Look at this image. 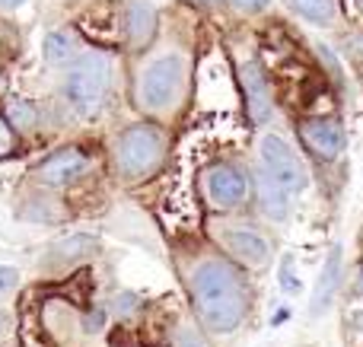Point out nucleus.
Listing matches in <instances>:
<instances>
[{
    "label": "nucleus",
    "mask_w": 363,
    "mask_h": 347,
    "mask_svg": "<svg viewBox=\"0 0 363 347\" xmlns=\"http://www.w3.org/2000/svg\"><path fill=\"white\" fill-rule=\"evenodd\" d=\"M191 293L194 306H198L201 319L211 331L226 335L242 322L245 309H249V293L239 278V271L230 261H204L194 268L191 274Z\"/></svg>",
    "instance_id": "nucleus-1"
},
{
    "label": "nucleus",
    "mask_w": 363,
    "mask_h": 347,
    "mask_svg": "<svg viewBox=\"0 0 363 347\" xmlns=\"http://www.w3.org/2000/svg\"><path fill=\"white\" fill-rule=\"evenodd\" d=\"M108 89V57L86 51L77 55L74 67H70L67 80H64V99L74 106V112L93 115L99 108V102L106 99Z\"/></svg>",
    "instance_id": "nucleus-2"
},
{
    "label": "nucleus",
    "mask_w": 363,
    "mask_h": 347,
    "mask_svg": "<svg viewBox=\"0 0 363 347\" xmlns=\"http://www.w3.org/2000/svg\"><path fill=\"white\" fill-rule=\"evenodd\" d=\"M163 157V131L157 125H131L118 140V169L128 178H140L157 169Z\"/></svg>",
    "instance_id": "nucleus-3"
},
{
    "label": "nucleus",
    "mask_w": 363,
    "mask_h": 347,
    "mask_svg": "<svg viewBox=\"0 0 363 347\" xmlns=\"http://www.w3.org/2000/svg\"><path fill=\"white\" fill-rule=\"evenodd\" d=\"M182 80H185V61L179 55H163L140 74V106L150 112H163L176 102Z\"/></svg>",
    "instance_id": "nucleus-4"
},
{
    "label": "nucleus",
    "mask_w": 363,
    "mask_h": 347,
    "mask_svg": "<svg viewBox=\"0 0 363 347\" xmlns=\"http://www.w3.org/2000/svg\"><path fill=\"white\" fill-rule=\"evenodd\" d=\"M262 169L281 185L287 195H300L306 188V176L303 166L296 159V153L287 147V140H281L277 134H268L262 140Z\"/></svg>",
    "instance_id": "nucleus-5"
},
{
    "label": "nucleus",
    "mask_w": 363,
    "mask_h": 347,
    "mask_svg": "<svg viewBox=\"0 0 363 347\" xmlns=\"http://www.w3.org/2000/svg\"><path fill=\"white\" fill-rule=\"evenodd\" d=\"M86 166H89L86 153L77 150V147H64V150H55L42 166H38L35 176H38V182L51 185V188H61V185L77 182V178L86 172Z\"/></svg>",
    "instance_id": "nucleus-6"
},
{
    "label": "nucleus",
    "mask_w": 363,
    "mask_h": 347,
    "mask_svg": "<svg viewBox=\"0 0 363 347\" xmlns=\"http://www.w3.org/2000/svg\"><path fill=\"white\" fill-rule=\"evenodd\" d=\"M245 191H249V182H245V176L236 166L220 163L207 172V195H211V201L217 204V207H223V210L236 207L245 198Z\"/></svg>",
    "instance_id": "nucleus-7"
},
{
    "label": "nucleus",
    "mask_w": 363,
    "mask_h": 347,
    "mask_svg": "<svg viewBox=\"0 0 363 347\" xmlns=\"http://www.w3.org/2000/svg\"><path fill=\"white\" fill-rule=\"evenodd\" d=\"M300 131H303V140H306L309 150L325 159H335L345 150V131L328 118H306Z\"/></svg>",
    "instance_id": "nucleus-8"
},
{
    "label": "nucleus",
    "mask_w": 363,
    "mask_h": 347,
    "mask_svg": "<svg viewBox=\"0 0 363 347\" xmlns=\"http://www.w3.org/2000/svg\"><path fill=\"white\" fill-rule=\"evenodd\" d=\"M242 86H245V99H249V118L252 121H268L271 115V96H268V80H264L262 67L255 61H249L242 67Z\"/></svg>",
    "instance_id": "nucleus-9"
},
{
    "label": "nucleus",
    "mask_w": 363,
    "mask_h": 347,
    "mask_svg": "<svg viewBox=\"0 0 363 347\" xmlns=\"http://www.w3.org/2000/svg\"><path fill=\"white\" fill-rule=\"evenodd\" d=\"M157 35V10L147 0H134L128 6V38L134 48H147Z\"/></svg>",
    "instance_id": "nucleus-10"
},
{
    "label": "nucleus",
    "mask_w": 363,
    "mask_h": 347,
    "mask_svg": "<svg viewBox=\"0 0 363 347\" xmlns=\"http://www.w3.org/2000/svg\"><path fill=\"white\" fill-rule=\"evenodd\" d=\"M226 246L245 265H264L268 261V242L252 229H226Z\"/></svg>",
    "instance_id": "nucleus-11"
},
{
    "label": "nucleus",
    "mask_w": 363,
    "mask_h": 347,
    "mask_svg": "<svg viewBox=\"0 0 363 347\" xmlns=\"http://www.w3.org/2000/svg\"><path fill=\"white\" fill-rule=\"evenodd\" d=\"M338 278H341V246H335L332 252H328L325 268H322V274H319V287H315V293H313V312L315 316L332 303L335 287H338Z\"/></svg>",
    "instance_id": "nucleus-12"
},
{
    "label": "nucleus",
    "mask_w": 363,
    "mask_h": 347,
    "mask_svg": "<svg viewBox=\"0 0 363 347\" xmlns=\"http://www.w3.org/2000/svg\"><path fill=\"white\" fill-rule=\"evenodd\" d=\"M258 201H262V210L271 217V220H284L287 217V191L268 176V172H258Z\"/></svg>",
    "instance_id": "nucleus-13"
},
{
    "label": "nucleus",
    "mask_w": 363,
    "mask_h": 347,
    "mask_svg": "<svg viewBox=\"0 0 363 347\" xmlns=\"http://www.w3.org/2000/svg\"><path fill=\"white\" fill-rule=\"evenodd\" d=\"M45 57L48 64H70L77 61V42L70 32H48L45 35Z\"/></svg>",
    "instance_id": "nucleus-14"
},
{
    "label": "nucleus",
    "mask_w": 363,
    "mask_h": 347,
    "mask_svg": "<svg viewBox=\"0 0 363 347\" xmlns=\"http://www.w3.org/2000/svg\"><path fill=\"white\" fill-rule=\"evenodd\" d=\"M290 6H294L300 16L313 19V23H332L335 19V0H287Z\"/></svg>",
    "instance_id": "nucleus-15"
},
{
    "label": "nucleus",
    "mask_w": 363,
    "mask_h": 347,
    "mask_svg": "<svg viewBox=\"0 0 363 347\" xmlns=\"http://www.w3.org/2000/svg\"><path fill=\"white\" fill-rule=\"evenodd\" d=\"M13 150H16V131H13V125L0 115V159L10 157Z\"/></svg>",
    "instance_id": "nucleus-16"
},
{
    "label": "nucleus",
    "mask_w": 363,
    "mask_h": 347,
    "mask_svg": "<svg viewBox=\"0 0 363 347\" xmlns=\"http://www.w3.org/2000/svg\"><path fill=\"white\" fill-rule=\"evenodd\" d=\"M16 280H19V271H16V268H0V293L10 290Z\"/></svg>",
    "instance_id": "nucleus-17"
},
{
    "label": "nucleus",
    "mask_w": 363,
    "mask_h": 347,
    "mask_svg": "<svg viewBox=\"0 0 363 347\" xmlns=\"http://www.w3.org/2000/svg\"><path fill=\"white\" fill-rule=\"evenodd\" d=\"M233 4H236V10H242V13H258L268 6V0H233Z\"/></svg>",
    "instance_id": "nucleus-18"
},
{
    "label": "nucleus",
    "mask_w": 363,
    "mask_h": 347,
    "mask_svg": "<svg viewBox=\"0 0 363 347\" xmlns=\"http://www.w3.org/2000/svg\"><path fill=\"white\" fill-rule=\"evenodd\" d=\"M176 347H204V344H201L198 335H191V331H182V335L176 338Z\"/></svg>",
    "instance_id": "nucleus-19"
},
{
    "label": "nucleus",
    "mask_w": 363,
    "mask_h": 347,
    "mask_svg": "<svg viewBox=\"0 0 363 347\" xmlns=\"http://www.w3.org/2000/svg\"><path fill=\"white\" fill-rule=\"evenodd\" d=\"M281 278H284V290H296V280L290 278V255L284 258V268H281Z\"/></svg>",
    "instance_id": "nucleus-20"
},
{
    "label": "nucleus",
    "mask_w": 363,
    "mask_h": 347,
    "mask_svg": "<svg viewBox=\"0 0 363 347\" xmlns=\"http://www.w3.org/2000/svg\"><path fill=\"white\" fill-rule=\"evenodd\" d=\"M26 0H0V10H16V6H23Z\"/></svg>",
    "instance_id": "nucleus-21"
},
{
    "label": "nucleus",
    "mask_w": 363,
    "mask_h": 347,
    "mask_svg": "<svg viewBox=\"0 0 363 347\" xmlns=\"http://www.w3.org/2000/svg\"><path fill=\"white\" fill-rule=\"evenodd\" d=\"M351 325H354V329H357V331H360V335H363V309H360V312H354Z\"/></svg>",
    "instance_id": "nucleus-22"
},
{
    "label": "nucleus",
    "mask_w": 363,
    "mask_h": 347,
    "mask_svg": "<svg viewBox=\"0 0 363 347\" xmlns=\"http://www.w3.org/2000/svg\"><path fill=\"white\" fill-rule=\"evenodd\" d=\"M191 4H201V6H217L220 0H191Z\"/></svg>",
    "instance_id": "nucleus-23"
},
{
    "label": "nucleus",
    "mask_w": 363,
    "mask_h": 347,
    "mask_svg": "<svg viewBox=\"0 0 363 347\" xmlns=\"http://www.w3.org/2000/svg\"><path fill=\"white\" fill-rule=\"evenodd\" d=\"M354 4H357V10H360V13H363V0H354Z\"/></svg>",
    "instance_id": "nucleus-24"
},
{
    "label": "nucleus",
    "mask_w": 363,
    "mask_h": 347,
    "mask_svg": "<svg viewBox=\"0 0 363 347\" xmlns=\"http://www.w3.org/2000/svg\"><path fill=\"white\" fill-rule=\"evenodd\" d=\"M360 290H363V268H360Z\"/></svg>",
    "instance_id": "nucleus-25"
},
{
    "label": "nucleus",
    "mask_w": 363,
    "mask_h": 347,
    "mask_svg": "<svg viewBox=\"0 0 363 347\" xmlns=\"http://www.w3.org/2000/svg\"><path fill=\"white\" fill-rule=\"evenodd\" d=\"M360 51H363V42H360Z\"/></svg>",
    "instance_id": "nucleus-26"
}]
</instances>
